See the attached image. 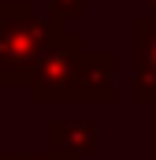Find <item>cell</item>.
<instances>
[{
  "instance_id": "obj_1",
  "label": "cell",
  "mask_w": 156,
  "mask_h": 160,
  "mask_svg": "<svg viewBox=\"0 0 156 160\" xmlns=\"http://www.w3.org/2000/svg\"><path fill=\"white\" fill-rule=\"evenodd\" d=\"M115 52H89L82 34L56 30L30 75L34 104H112L115 89Z\"/></svg>"
},
{
  "instance_id": "obj_2",
  "label": "cell",
  "mask_w": 156,
  "mask_h": 160,
  "mask_svg": "<svg viewBox=\"0 0 156 160\" xmlns=\"http://www.w3.org/2000/svg\"><path fill=\"white\" fill-rule=\"evenodd\" d=\"M52 41L48 19H41L34 4L26 0H0V86H30V75L37 67Z\"/></svg>"
},
{
  "instance_id": "obj_3",
  "label": "cell",
  "mask_w": 156,
  "mask_h": 160,
  "mask_svg": "<svg viewBox=\"0 0 156 160\" xmlns=\"http://www.w3.org/2000/svg\"><path fill=\"white\" fill-rule=\"evenodd\" d=\"M138 104H156V15L134 19V86Z\"/></svg>"
},
{
  "instance_id": "obj_4",
  "label": "cell",
  "mask_w": 156,
  "mask_h": 160,
  "mask_svg": "<svg viewBox=\"0 0 156 160\" xmlns=\"http://www.w3.org/2000/svg\"><path fill=\"white\" fill-rule=\"evenodd\" d=\"M97 119H52L48 123V157L52 160H89L97 153Z\"/></svg>"
},
{
  "instance_id": "obj_5",
  "label": "cell",
  "mask_w": 156,
  "mask_h": 160,
  "mask_svg": "<svg viewBox=\"0 0 156 160\" xmlns=\"http://www.w3.org/2000/svg\"><path fill=\"white\" fill-rule=\"evenodd\" d=\"M85 15V0H48V26L67 30V22H75Z\"/></svg>"
},
{
  "instance_id": "obj_6",
  "label": "cell",
  "mask_w": 156,
  "mask_h": 160,
  "mask_svg": "<svg viewBox=\"0 0 156 160\" xmlns=\"http://www.w3.org/2000/svg\"><path fill=\"white\" fill-rule=\"evenodd\" d=\"M0 160H52L48 153H0Z\"/></svg>"
},
{
  "instance_id": "obj_7",
  "label": "cell",
  "mask_w": 156,
  "mask_h": 160,
  "mask_svg": "<svg viewBox=\"0 0 156 160\" xmlns=\"http://www.w3.org/2000/svg\"><path fill=\"white\" fill-rule=\"evenodd\" d=\"M145 8H149V15H156V0H141Z\"/></svg>"
}]
</instances>
